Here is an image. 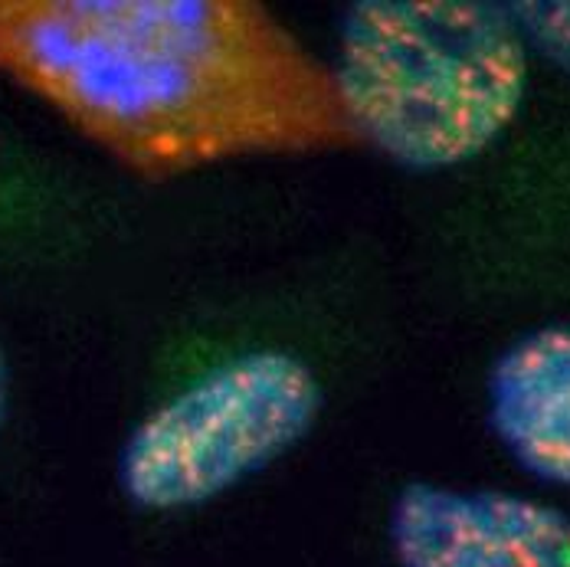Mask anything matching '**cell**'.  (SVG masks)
<instances>
[{
	"label": "cell",
	"mask_w": 570,
	"mask_h": 567,
	"mask_svg": "<svg viewBox=\"0 0 570 567\" xmlns=\"http://www.w3.org/2000/svg\"><path fill=\"white\" fill-rule=\"evenodd\" d=\"M7 413H10V368L0 351V427L7 423Z\"/></svg>",
	"instance_id": "cell-7"
},
{
	"label": "cell",
	"mask_w": 570,
	"mask_h": 567,
	"mask_svg": "<svg viewBox=\"0 0 570 567\" xmlns=\"http://www.w3.org/2000/svg\"><path fill=\"white\" fill-rule=\"evenodd\" d=\"M354 138L406 170L485 155L528 96V47L505 3L361 0L332 66Z\"/></svg>",
	"instance_id": "cell-2"
},
{
	"label": "cell",
	"mask_w": 570,
	"mask_h": 567,
	"mask_svg": "<svg viewBox=\"0 0 570 567\" xmlns=\"http://www.w3.org/2000/svg\"><path fill=\"white\" fill-rule=\"evenodd\" d=\"M322 381L288 351H243L158 403L118 456L121 492L145 511L207 506L298 447Z\"/></svg>",
	"instance_id": "cell-3"
},
{
	"label": "cell",
	"mask_w": 570,
	"mask_h": 567,
	"mask_svg": "<svg viewBox=\"0 0 570 567\" xmlns=\"http://www.w3.org/2000/svg\"><path fill=\"white\" fill-rule=\"evenodd\" d=\"M489 427L528 476L570 489V325L534 329L499 354Z\"/></svg>",
	"instance_id": "cell-5"
},
{
	"label": "cell",
	"mask_w": 570,
	"mask_h": 567,
	"mask_svg": "<svg viewBox=\"0 0 570 567\" xmlns=\"http://www.w3.org/2000/svg\"><path fill=\"white\" fill-rule=\"evenodd\" d=\"M0 62L151 174L354 141L332 66L249 0L0 3Z\"/></svg>",
	"instance_id": "cell-1"
},
{
	"label": "cell",
	"mask_w": 570,
	"mask_h": 567,
	"mask_svg": "<svg viewBox=\"0 0 570 567\" xmlns=\"http://www.w3.org/2000/svg\"><path fill=\"white\" fill-rule=\"evenodd\" d=\"M505 7L524 47L570 76V0H514Z\"/></svg>",
	"instance_id": "cell-6"
},
{
	"label": "cell",
	"mask_w": 570,
	"mask_h": 567,
	"mask_svg": "<svg viewBox=\"0 0 570 567\" xmlns=\"http://www.w3.org/2000/svg\"><path fill=\"white\" fill-rule=\"evenodd\" d=\"M387 535L400 567H570V511L509 489L406 482Z\"/></svg>",
	"instance_id": "cell-4"
}]
</instances>
